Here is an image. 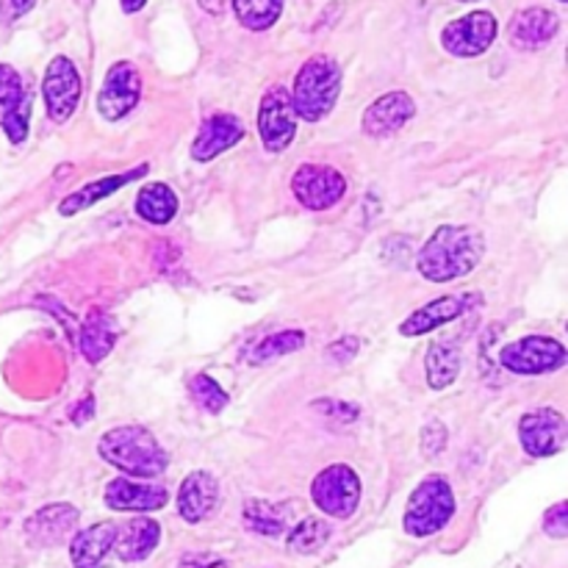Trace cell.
I'll use <instances>...</instances> for the list:
<instances>
[{"instance_id": "e0dca14e", "label": "cell", "mask_w": 568, "mask_h": 568, "mask_svg": "<svg viewBox=\"0 0 568 568\" xmlns=\"http://www.w3.org/2000/svg\"><path fill=\"white\" fill-rule=\"evenodd\" d=\"M78 519H81V514H78V508H72V505H44V508H39L37 514L26 521L28 544L39 549L55 547V544H61L72 530H75Z\"/></svg>"}, {"instance_id": "f1b7e54d", "label": "cell", "mask_w": 568, "mask_h": 568, "mask_svg": "<svg viewBox=\"0 0 568 568\" xmlns=\"http://www.w3.org/2000/svg\"><path fill=\"white\" fill-rule=\"evenodd\" d=\"M233 11L247 31H266L281 17L283 0H233Z\"/></svg>"}, {"instance_id": "ab89813d", "label": "cell", "mask_w": 568, "mask_h": 568, "mask_svg": "<svg viewBox=\"0 0 568 568\" xmlns=\"http://www.w3.org/2000/svg\"><path fill=\"white\" fill-rule=\"evenodd\" d=\"M460 3H477V0H460Z\"/></svg>"}, {"instance_id": "d6986e66", "label": "cell", "mask_w": 568, "mask_h": 568, "mask_svg": "<svg viewBox=\"0 0 568 568\" xmlns=\"http://www.w3.org/2000/svg\"><path fill=\"white\" fill-rule=\"evenodd\" d=\"M220 505V483L209 475V471H192L186 480L181 483L178 491V514L189 525H200L209 519Z\"/></svg>"}, {"instance_id": "2e32d148", "label": "cell", "mask_w": 568, "mask_h": 568, "mask_svg": "<svg viewBox=\"0 0 568 568\" xmlns=\"http://www.w3.org/2000/svg\"><path fill=\"white\" fill-rule=\"evenodd\" d=\"M414 116L416 103L408 92H388L364 111V133L375 139H388L403 131Z\"/></svg>"}, {"instance_id": "5bb4252c", "label": "cell", "mask_w": 568, "mask_h": 568, "mask_svg": "<svg viewBox=\"0 0 568 568\" xmlns=\"http://www.w3.org/2000/svg\"><path fill=\"white\" fill-rule=\"evenodd\" d=\"M105 508L116 514H155L170 503V491L155 483H139L133 477H116L105 486Z\"/></svg>"}, {"instance_id": "8fae6325", "label": "cell", "mask_w": 568, "mask_h": 568, "mask_svg": "<svg viewBox=\"0 0 568 568\" xmlns=\"http://www.w3.org/2000/svg\"><path fill=\"white\" fill-rule=\"evenodd\" d=\"M497 20L491 11H471V14L453 20L442 33V44L447 53L458 59H475L483 55L497 39Z\"/></svg>"}, {"instance_id": "5b68a950", "label": "cell", "mask_w": 568, "mask_h": 568, "mask_svg": "<svg viewBox=\"0 0 568 568\" xmlns=\"http://www.w3.org/2000/svg\"><path fill=\"white\" fill-rule=\"evenodd\" d=\"M311 499L331 519H349L361 503L358 475L347 464L327 466L311 483Z\"/></svg>"}, {"instance_id": "30bf717a", "label": "cell", "mask_w": 568, "mask_h": 568, "mask_svg": "<svg viewBox=\"0 0 568 568\" xmlns=\"http://www.w3.org/2000/svg\"><path fill=\"white\" fill-rule=\"evenodd\" d=\"M31 92L22 83L20 72L11 64H0V131L11 144H22L31 125Z\"/></svg>"}, {"instance_id": "f546056e", "label": "cell", "mask_w": 568, "mask_h": 568, "mask_svg": "<svg viewBox=\"0 0 568 568\" xmlns=\"http://www.w3.org/2000/svg\"><path fill=\"white\" fill-rule=\"evenodd\" d=\"M331 541V527H327V521L322 519H303L297 527H292V532H288V549L297 555H314L320 552L325 544Z\"/></svg>"}, {"instance_id": "4316f807", "label": "cell", "mask_w": 568, "mask_h": 568, "mask_svg": "<svg viewBox=\"0 0 568 568\" xmlns=\"http://www.w3.org/2000/svg\"><path fill=\"white\" fill-rule=\"evenodd\" d=\"M425 369L427 386H430L433 392H444V388L453 386L460 375V349L447 342L430 344L425 358Z\"/></svg>"}, {"instance_id": "277c9868", "label": "cell", "mask_w": 568, "mask_h": 568, "mask_svg": "<svg viewBox=\"0 0 568 568\" xmlns=\"http://www.w3.org/2000/svg\"><path fill=\"white\" fill-rule=\"evenodd\" d=\"M455 516V494L449 488L447 477H427L422 480V486H416V491L410 494L408 508H405V532L414 538H427L436 536L438 530L449 525V519Z\"/></svg>"}, {"instance_id": "74e56055", "label": "cell", "mask_w": 568, "mask_h": 568, "mask_svg": "<svg viewBox=\"0 0 568 568\" xmlns=\"http://www.w3.org/2000/svg\"><path fill=\"white\" fill-rule=\"evenodd\" d=\"M11 9H14V14H28V11L37 6V0H9Z\"/></svg>"}, {"instance_id": "9a60e30c", "label": "cell", "mask_w": 568, "mask_h": 568, "mask_svg": "<svg viewBox=\"0 0 568 568\" xmlns=\"http://www.w3.org/2000/svg\"><path fill=\"white\" fill-rule=\"evenodd\" d=\"M480 303V294H447V297H438L433 300V303H427L425 308L414 311V314L399 325V333L408 338L425 336V333L438 331V327L460 320V316L469 314V311L477 308Z\"/></svg>"}, {"instance_id": "f35d334b", "label": "cell", "mask_w": 568, "mask_h": 568, "mask_svg": "<svg viewBox=\"0 0 568 568\" xmlns=\"http://www.w3.org/2000/svg\"><path fill=\"white\" fill-rule=\"evenodd\" d=\"M144 3H148V0H122V11H125V14H136L139 9H144Z\"/></svg>"}, {"instance_id": "4dcf8cb0", "label": "cell", "mask_w": 568, "mask_h": 568, "mask_svg": "<svg viewBox=\"0 0 568 568\" xmlns=\"http://www.w3.org/2000/svg\"><path fill=\"white\" fill-rule=\"evenodd\" d=\"M189 388H192V397L200 408H205L209 414H222L227 408V394L225 388L216 381H211L209 375H194L189 381Z\"/></svg>"}, {"instance_id": "d590c367", "label": "cell", "mask_w": 568, "mask_h": 568, "mask_svg": "<svg viewBox=\"0 0 568 568\" xmlns=\"http://www.w3.org/2000/svg\"><path fill=\"white\" fill-rule=\"evenodd\" d=\"M178 568H227V564L214 555H186Z\"/></svg>"}, {"instance_id": "e575fe53", "label": "cell", "mask_w": 568, "mask_h": 568, "mask_svg": "<svg viewBox=\"0 0 568 568\" xmlns=\"http://www.w3.org/2000/svg\"><path fill=\"white\" fill-rule=\"evenodd\" d=\"M358 347H361V342L355 336H344V338H338L336 344H331V347H327V355H331L333 361H349V358H355V353H358Z\"/></svg>"}, {"instance_id": "1f68e13d", "label": "cell", "mask_w": 568, "mask_h": 568, "mask_svg": "<svg viewBox=\"0 0 568 568\" xmlns=\"http://www.w3.org/2000/svg\"><path fill=\"white\" fill-rule=\"evenodd\" d=\"M311 408L320 410V414H325V419L342 422V425H349V422H355L361 416L358 405L342 403V399H316Z\"/></svg>"}, {"instance_id": "3957f363", "label": "cell", "mask_w": 568, "mask_h": 568, "mask_svg": "<svg viewBox=\"0 0 568 568\" xmlns=\"http://www.w3.org/2000/svg\"><path fill=\"white\" fill-rule=\"evenodd\" d=\"M338 92H342V67L327 55H314L300 67L288 94L297 120L320 122L333 111Z\"/></svg>"}, {"instance_id": "8992f818", "label": "cell", "mask_w": 568, "mask_h": 568, "mask_svg": "<svg viewBox=\"0 0 568 568\" xmlns=\"http://www.w3.org/2000/svg\"><path fill=\"white\" fill-rule=\"evenodd\" d=\"M499 364L510 375L538 377L558 372L566 364V347L549 336H527L499 349Z\"/></svg>"}, {"instance_id": "44dd1931", "label": "cell", "mask_w": 568, "mask_h": 568, "mask_svg": "<svg viewBox=\"0 0 568 568\" xmlns=\"http://www.w3.org/2000/svg\"><path fill=\"white\" fill-rule=\"evenodd\" d=\"M161 541V525L159 521L148 519V516H136L128 525L116 527L114 538V552L122 564H139L148 560L155 552Z\"/></svg>"}, {"instance_id": "603a6c76", "label": "cell", "mask_w": 568, "mask_h": 568, "mask_svg": "<svg viewBox=\"0 0 568 568\" xmlns=\"http://www.w3.org/2000/svg\"><path fill=\"white\" fill-rule=\"evenodd\" d=\"M116 336H120V325H116L114 316L92 308L83 320L81 333H78V347H81V355L89 364H100L114 349Z\"/></svg>"}, {"instance_id": "8d00e7d4", "label": "cell", "mask_w": 568, "mask_h": 568, "mask_svg": "<svg viewBox=\"0 0 568 568\" xmlns=\"http://www.w3.org/2000/svg\"><path fill=\"white\" fill-rule=\"evenodd\" d=\"M92 414H94V399L87 397V403H81L75 410H72V422H75V425H83V422L92 419Z\"/></svg>"}, {"instance_id": "7a4b0ae2", "label": "cell", "mask_w": 568, "mask_h": 568, "mask_svg": "<svg viewBox=\"0 0 568 568\" xmlns=\"http://www.w3.org/2000/svg\"><path fill=\"white\" fill-rule=\"evenodd\" d=\"M98 453L105 464L120 469L125 477H142V480L164 475L166 464H170L153 433L139 425L114 427L105 433L98 444Z\"/></svg>"}, {"instance_id": "52a82bcc", "label": "cell", "mask_w": 568, "mask_h": 568, "mask_svg": "<svg viewBox=\"0 0 568 568\" xmlns=\"http://www.w3.org/2000/svg\"><path fill=\"white\" fill-rule=\"evenodd\" d=\"M292 192L308 211H327L347 194V178L325 164H300L292 178Z\"/></svg>"}, {"instance_id": "ac0fdd59", "label": "cell", "mask_w": 568, "mask_h": 568, "mask_svg": "<svg viewBox=\"0 0 568 568\" xmlns=\"http://www.w3.org/2000/svg\"><path fill=\"white\" fill-rule=\"evenodd\" d=\"M244 139V122L233 114H214L200 125L197 139L192 142L194 161H214L225 150L236 148Z\"/></svg>"}, {"instance_id": "6da1fadb", "label": "cell", "mask_w": 568, "mask_h": 568, "mask_svg": "<svg viewBox=\"0 0 568 568\" xmlns=\"http://www.w3.org/2000/svg\"><path fill=\"white\" fill-rule=\"evenodd\" d=\"M486 255V239L477 227L442 225L419 250L422 275L433 283H449L471 275Z\"/></svg>"}, {"instance_id": "7c38bea8", "label": "cell", "mask_w": 568, "mask_h": 568, "mask_svg": "<svg viewBox=\"0 0 568 568\" xmlns=\"http://www.w3.org/2000/svg\"><path fill=\"white\" fill-rule=\"evenodd\" d=\"M139 98H142V78L131 61H116L111 70L105 72V81L98 92V111L109 122L122 120L136 109Z\"/></svg>"}, {"instance_id": "d6a6232c", "label": "cell", "mask_w": 568, "mask_h": 568, "mask_svg": "<svg viewBox=\"0 0 568 568\" xmlns=\"http://www.w3.org/2000/svg\"><path fill=\"white\" fill-rule=\"evenodd\" d=\"M444 449H447V427L438 419L427 422L425 430H422V453H425V458H438Z\"/></svg>"}, {"instance_id": "484cf974", "label": "cell", "mask_w": 568, "mask_h": 568, "mask_svg": "<svg viewBox=\"0 0 568 568\" xmlns=\"http://www.w3.org/2000/svg\"><path fill=\"white\" fill-rule=\"evenodd\" d=\"M136 214L150 225H166L178 214V194L166 183H148L136 194Z\"/></svg>"}, {"instance_id": "d4e9b609", "label": "cell", "mask_w": 568, "mask_h": 568, "mask_svg": "<svg viewBox=\"0 0 568 568\" xmlns=\"http://www.w3.org/2000/svg\"><path fill=\"white\" fill-rule=\"evenodd\" d=\"M244 527L258 536L277 538L292 527V508L281 503H266V499H250L244 505Z\"/></svg>"}, {"instance_id": "60d3db41", "label": "cell", "mask_w": 568, "mask_h": 568, "mask_svg": "<svg viewBox=\"0 0 568 568\" xmlns=\"http://www.w3.org/2000/svg\"><path fill=\"white\" fill-rule=\"evenodd\" d=\"M560 3H566V0H560Z\"/></svg>"}, {"instance_id": "ba28073f", "label": "cell", "mask_w": 568, "mask_h": 568, "mask_svg": "<svg viewBox=\"0 0 568 568\" xmlns=\"http://www.w3.org/2000/svg\"><path fill=\"white\" fill-rule=\"evenodd\" d=\"M42 98L48 116L55 125H64L81 103V75L67 55H55L42 78Z\"/></svg>"}, {"instance_id": "9c48e42d", "label": "cell", "mask_w": 568, "mask_h": 568, "mask_svg": "<svg viewBox=\"0 0 568 568\" xmlns=\"http://www.w3.org/2000/svg\"><path fill=\"white\" fill-rule=\"evenodd\" d=\"M297 133V114H294L292 94L286 87H272L261 98L258 109V136L266 153H283L294 142Z\"/></svg>"}, {"instance_id": "836d02e7", "label": "cell", "mask_w": 568, "mask_h": 568, "mask_svg": "<svg viewBox=\"0 0 568 568\" xmlns=\"http://www.w3.org/2000/svg\"><path fill=\"white\" fill-rule=\"evenodd\" d=\"M544 530H547V536H552V538H566V530H568L566 503L555 505V508L549 510L547 519H544Z\"/></svg>"}, {"instance_id": "ffe728a7", "label": "cell", "mask_w": 568, "mask_h": 568, "mask_svg": "<svg viewBox=\"0 0 568 568\" xmlns=\"http://www.w3.org/2000/svg\"><path fill=\"white\" fill-rule=\"evenodd\" d=\"M558 28H560V20L555 11L541 9V6H530V9H521L519 14L510 20L508 37L514 48L541 50L544 44L552 42Z\"/></svg>"}, {"instance_id": "83f0119b", "label": "cell", "mask_w": 568, "mask_h": 568, "mask_svg": "<svg viewBox=\"0 0 568 568\" xmlns=\"http://www.w3.org/2000/svg\"><path fill=\"white\" fill-rule=\"evenodd\" d=\"M305 342H308V336H305V331H297V327H292V331L272 333V336L261 338V342L255 344L253 353H250V364L253 366L270 364V361L283 358V355L297 353L300 347H305Z\"/></svg>"}, {"instance_id": "cb8c5ba5", "label": "cell", "mask_w": 568, "mask_h": 568, "mask_svg": "<svg viewBox=\"0 0 568 568\" xmlns=\"http://www.w3.org/2000/svg\"><path fill=\"white\" fill-rule=\"evenodd\" d=\"M148 170H150L148 164H139L136 170H128V172H120V175H109V178H100V181L89 183V186L78 189V192H72L70 197H64V203L59 205V214L61 216L81 214V211L92 209L94 203L111 197V194L120 192L122 186H128V183H133L136 178H142Z\"/></svg>"}, {"instance_id": "4fadbf2b", "label": "cell", "mask_w": 568, "mask_h": 568, "mask_svg": "<svg viewBox=\"0 0 568 568\" xmlns=\"http://www.w3.org/2000/svg\"><path fill=\"white\" fill-rule=\"evenodd\" d=\"M521 449L532 458H552L566 447V419L552 408H538L521 416L519 422Z\"/></svg>"}, {"instance_id": "7402d4cb", "label": "cell", "mask_w": 568, "mask_h": 568, "mask_svg": "<svg viewBox=\"0 0 568 568\" xmlns=\"http://www.w3.org/2000/svg\"><path fill=\"white\" fill-rule=\"evenodd\" d=\"M116 525L114 521H100V525L87 527L75 532L70 544V558L75 568H103L109 555L114 552Z\"/></svg>"}]
</instances>
